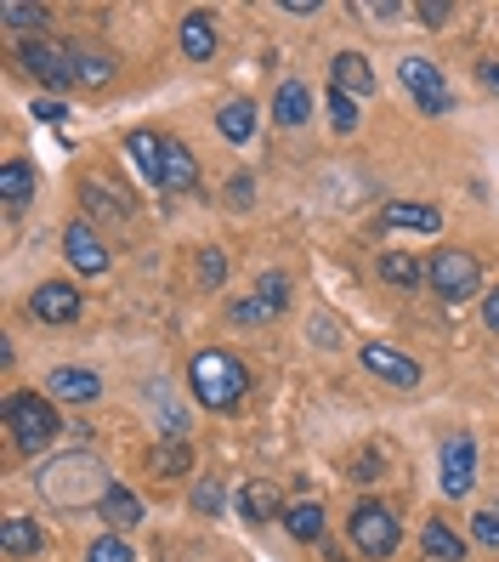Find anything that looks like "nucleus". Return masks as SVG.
<instances>
[{
  "instance_id": "nucleus-26",
  "label": "nucleus",
  "mask_w": 499,
  "mask_h": 562,
  "mask_svg": "<svg viewBox=\"0 0 499 562\" xmlns=\"http://www.w3.org/2000/svg\"><path fill=\"white\" fill-rule=\"evenodd\" d=\"M420 546H426L431 562H460V557H465V540L454 535L449 522H426V528H420Z\"/></svg>"
},
{
  "instance_id": "nucleus-10",
  "label": "nucleus",
  "mask_w": 499,
  "mask_h": 562,
  "mask_svg": "<svg viewBox=\"0 0 499 562\" xmlns=\"http://www.w3.org/2000/svg\"><path fill=\"white\" fill-rule=\"evenodd\" d=\"M443 494L449 501H460V494H472V483H477V443H472V432H454L449 443H443Z\"/></svg>"
},
{
  "instance_id": "nucleus-12",
  "label": "nucleus",
  "mask_w": 499,
  "mask_h": 562,
  "mask_svg": "<svg viewBox=\"0 0 499 562\" xmlns=\"http://www.w3.org/2000/svg\"><path fill=\"white\" fill-rule=\"evenodd\" d=\"M97 392H103V381H97L91 370H75V363H63V370L46 375V398L52 404H91Z\"/></svg>"
},
{
  "instance_id": "nucleus-32",
  "label": "nucleus",
  "mask_w": 499,
  "mask_h": 562,
  "mask_svg": "<svg viewBox=\"0 0 499 562\" xmlns=\"http://www.w3.org/2000/svg\"><path fill=\"white\" fill-rule=\"evenodd\" d=\"M329 125H336L341 137H347V131H358V97H347V91L329 86Z\"/></svg>"
},
{
  "instance_id": "nucleus-1",
  "label": "nucleus",
  "mask_w": 499,
  "mask_h": 562,
  "mask_svg": "<svg viewBox=\"0 0 499 562\" xmlns=\"http://www.w3.org/2000/svg\"><path fill=\"white\" fill-rule=\"evenodd\" d=\"M35 488H41V501H52V506H103V494L114 488V477L97 467L91 454H57L52 467H41Z\"/></svg>"
},
{
  "instance_id": "nucleus-33",
  "label": "nucleus",
  "mask_w": 499,
  "mask_h": 562,
  "mask_svg": "<svg viewBox=\"0 0 499 562\" xmlns=\"http://www.w3.org/2000/svg\"><path fill=\"white\" fill-rule=\"evenodd\" d=\"M199 284H205V290H222L227 284V256L222 250H199Z\"/></svg>"
},
{
  "instance_id": "nucleus-41",
  "label": "nucleus",
  "mask_w": 499,
  "mask_h": 562,
  "mask_svg": "<svg viewBox=\"0 0 499 562\" xmlns=\"http://www.w3.org/2000/svg\"><path fill=\"white\" fill-rule=\"evenodd\" d=\"M227 193H233V205L245 211V205H250V177H233V188H227Z\"/></svg>"
},
{
  "instance_id": "nucleus-29",
  "label": "nucleus",
  "mask_w": 499,
  "mask_h": 562,
  "mask_svg": "<svg viewBox=\"0 0 499 562\" xmlns=\"http://www.w3.org/2000/svg\"><path fill=\"white\" fill-rule=\"evenodd\" d=\"M239 506H245V517L250 522H273V517H284L279 512V494H273V483H245V494H239Z\"/></svg>"
},
{
  "instance_id": "nucleus-13",
  "label": "nucleus",
  "mask_w": 499,
  "mask_h": 562,
  "mask_svg": "<svg viewBox=\"0 0 499 562\" xmlns=\"http://www.w3.org/2000/svg\"><path fill=\"white\" fill-rule=\"evenodd\" d=\"M329 86L347 91V97H370V91H375V69H370V57H363V52H341L336 63H329Z\"/></svg>"
},
{
  "instance_id": "nucleus-15",
  "label": "nucleus",
  "mask_w": 499,
  "mask_h": 562,
  "mask_svg": "<svg viewBox=\"0 0 499 562\" xmlns=\"http://www.w3.org/2000/svg\"><path fill=\"white\" fill-rule=\"evenodd\" d=\"M125 154L137 159V171H143L148 182L165 188V137H154V131H131V137H125Z\"/></svg>"
},
{
  "instance_id": "nucleus-35",
  "label": "nucleus",
  "mask_w": 499,
  "mask_h": 562,
  "mask_svg": "<svg viewBox=\"0 0 499 562\" xmlns=\"http://www.w3.org/2000/svg\"><path fill=\"white\" fill-rule=\"evenodd\" d=\"M256 295H261V302H268L273 313H284V302H290V279H284V273H261V279H256Z\"/></svg>"
},
{
  "instance_id": "nucleus-5",
  "label": "nucleus",
  "mask_w": 499,
  "mask_h": 562,
  "mask_svg": "<svg viewBox=\"0 0 499 562\" xmlns=\"http://www.w3.org/2000/svg\"><path fill=\"white\" fill-rule=\"evenodd\" d=\"M426 284L443 295V302H472L477 284H483V268L472 250H438L426 261Z\"/></svg>"
},
{
  "instance_id": "nucleus-4",
  "label": "nucleus",
  "mask_w": 499,
  "mask_h": 562,
  "mask_svg": "<svg viewBox=\"0 0 499 562\" xmlns=\"http://www.w3.org/2000/svg\"><path fill=\"white\" fill-rule=\"evenodd\" d=\"M397 535H404V528H397V512L386 501H358L352 517H347V540H352L358 557H375V562L392 557L397 551Z\"/></svg>"
},
{
  "instance_id": "nucleus-22",
  "label": "nucleus",
  "mask_w": 499,
  "mask_h": 562,
  "mask_svg": "<svg viewBox=\"0 0 499 562\" xmlns=\"http://www.w3.org/2000/svg\"><path fill=\"white\" fill-rule=\"evenodd\" d=\"M284 528H290V540L318 546V540H324V506H318V501H295V506H284Z\"/></svg>"
},
{
  "instance_id": "nucleus-18",
  "label": "nucleus",
  "mask_w": 499,
  "mask_h": 562,
  "mask_svg": "<svg viewBox=\"0 0 499 562\" xmlns=\"http://www.w3.org/2000/svg\"><path fill=\"white\" fill-rule=\"evenodd\" d=\"M86 205H91V216H109V222H131V205H137V200H125V193L120 188H109L103 177H86Z\"/></svg>"
},
{
  "instance_id": "nucleus-9",
  "label": "nucleus",
  "mask_w": 499,
  "mask_h": 562,
  "mask_svg": "<svg viewBox=\"0 0 499 562\" xmlns=\"http://www.w3.org/2000/svg\"><path fill=\"white\" fill-rule=\"evenodd\" d=\"M358 358H363V370L370 375H381L386 386H420V363L409 358V352H397V347H386V341H363L358 347Z\"/></svg>"
},
{
  "instance_id": "nucleus-43",
  "label": "nucleus",
  "mask_w": 499,
  "mask_h": 562,
  "mask_svg": "<svg viewBox=\"0 0 499 562\" xmlns=\"http://www.w3.org/2000/svg\"><path fill=\"white\" fill-rule=\"evenodd\" d=\"M35 120H52L57 125L63 120V103H35Z\"/></svg>"
},
{
  "instance_id": "nucleus-42",
  "label": "nucleus",
  "mask_w": 499,
  "mask_h": 562,
  "mask_svg": "<svg viewBox=\"0 0 499 562\" xmlns=\"http://www.w3.org/2000/svg\"><path fill=\"white\" fill-rule=\"evenodd\" d=\"M284 12H295V18H313V12H318V0H284Z\"/></svg>"
},
{
  "instance_id": "nucleus-6",
  "label": "nucleus",
  "mask_w": 499,
  "mask_h": 562,
  "mask_svg": "<svg viewBox=\"0 0 499 562\" xmlns=\"http://www.w3.org/2000/svg\"><path fill=\"white\" fill-rule=\"evenodd\" d=\"M18 63H23V69L35 75L41 86H52V91H69V86H75V46H69V41H52V35L18 41Z\"/></svg>"
},
{
  "instance_id": "nucleus-39",
  "label": "nucleus",
  "mask_w": 499,
  "mask_h": 562,
  "mask_svg": "<svg viewBox=\"0 0 499 562\" xmlns=\"http://www.w3.org/2000/svg\"><path fill=\"white\" fill-rule=\"evenodd\" d=\"M477 80H483V86L499 97V63H494V57H488V63H477Z\"/></svg>"
},
{
  "instance_id": "nucleus-17",
  "label": "nucleus",
  "mask_w": 499,
  "mask_h": 562,
  "mask_svg": "<svg viewBox=\"0 0 499 562\" xmlns=\"http://www.w3.org/2000/svg\"><path fill=\"white\" fill-rule=\"evenodd\" d=\"M182 57L188 63H211L216 57V23L205 12H188L182 18Z\"/></svg>"
},
{
  "instance_id": "nucleus-20",
  "label": "nucleus",
  "mask_w": 499,
  "mask_h": 562,
  "mask_svg": "<svg viewBox=\"0 0 499 562\" xmlns=\"http://www.w3.org/2000/svg\"><path fill=\"white\" fill-rule=\"evenodd\" d=\"M46 535H41V522H29V517H7L0 522V551L7 557H41Z\"/></svg>"
},
{
  "instance_id": "nucleus-34",
  "label": "nucleus",
  "mask_w": 499,
  "mask_h": 562,
  "mask_svg": "<svg viewBox=\"0 0 499 562\" xmlns=\"http://www.w3.org/2000/svg\"><path fill=\"white\" fill-rule=\"evenodd\" d=\"M86 562H131V540H125V535H103V540H91Z\"/></svg>"
},
{
  "instance_id": "nucleus-11",
  "label": "nucleus",
  "mask_w": 499,
  "mask_h": 562,
  "mask_svg": "<svg viewBox=\"0 0 499 562\" xmlns=\"http://www.w3.org/2000/svg\"><path fill=\"white\" fill-rule=\"evenodd\" d=\"M80 307H86V295L69 279H46L35 295H29V313H35L41 324H75Z\"/></svg>"
},
{
  "instance_id": "nucleus-23",
  "label": "nucleus",
  "mask_w": 499,
  "mask_h": 562,
  "mask_svg": "<svg viewBox=\"0 0 499 562\" xmlns=\"http://www.w3.org/2000/svg\"><path fill=\"white\" fill-rule=\"evenodd\" d=\"M381 222H386V227H409V234H438L443 211H438V205H386Z\"/></svg>"
},
{
  "instance_id": "nucleus-37",
  "label": "nucleus",
  "mask_w": 499,
  "mask_h": 562,
  "mask_svg": "<svg viewBox=\"0 0 499 562\" xmlns=\"http://www.w3.org/2000/svg\"><path fill=\"white\" fill-rule=\"evenodd\" d=\"M415 18H420L426 29H443V23L454 18V7H449V0H420V7H415Z\"/></svg>"
},
{
  "instance_id": "nucleus-7",
  "label": "nucleus",
  "mask_w": 499,
  "mask_h": 562,
  "mask_svg": "<svg viewBox=\"0 0 499 562\" xmlns=\"http://www.w3.org/2000/svg\"><path fill=\"white\" fill-rule=\"evenodd\" d=\"M397 80H404V91L415 97V109L426 120H443L449 114L454 97H449V80H443V69L431 57H404V63H397Z\"/></svg>"
},
{
  "instance_id": "nucleus-40",
  "label": "nucleus",
  "mask_w": 499,
  "mask_h": 562,
  "mask_svg": "<svg viewBox=\"0 0 499 562\" xmlns=\"http://www.w3.org/2000/svg\"><path fill=\"white\" fill-rule=\"evenodd\" d=\"M483 324H488L494 336H499V284H494V295H488V302H483Z\"/></svg>"
},
{
  "instance_id": "nucleus-28",
  "label": "nucleus",
  "mask_w": 499,
  "mask_h": 562,
  "mask_svg": "<svg viewBox=\"0 0 499 562\" xmlns=\"http://www.w3.org/2000/svg\"><path fill=\"white\" fill-rule=\"evenodd\" d=\"M216 131H222L227 143H250L256 137V103H245V97H239V103H227L216 114Z\"/></svg>"
},
{
  "instance_id": "nucleus-21",
  "label": "nucleus",
  "mask_w": 499,
  "mask_h": 562,
  "mask_svg": "<svg viewBox=\"0 0 499 562\" xmlns=\"http://www.w3.org/2000/svg\"><path fill=\"white\" fill-rule=\"evenodd\" d=\"M273 120L279 125H307L313 120V91L302 80H284L279 97H273Z\"/></svg>"
},
{
  "instance_id": "nucleus-30",
  "label": "nucleus",
  "mask_w": 499,
  "mask_h": 562,
  "mask_svg": "<svg viewBox=\"0 0 499 562\" xmlns=\"http://www.w3.org/2000/svg\"><path fill=\"white\" fill-rule=\"evenodd\" d=\"M109 75H114V57L109 52L75 46V86H109Z\"/></svg>"
},
{
  "instance_id": "nucleus-8",
  "label": "nucleus",
  "mask_w": 499,
  "mask_h": 562,
  "mask_svg": "<svg viewBox=\"0 0 499 562\" xmlns=\"http://www.w3.org/2000/svg\"><path fill=\"white\" fill-rule=\"evenodd\" d=\"M63 256H69V268L86 273V279H97L109 268V245H103V234H97L86 216H75L69 227H63Z\"/></svg>"
},
{
  "instance_id": "nucleus-36",
  "label": "nucleus",
  "mask_w": 499,
  "mask_h": 562,
  "mask_svg": "<svg viewBox=\"0 0 499 562\" xmlns=\"http://www.w3.org/2000/svg\"><path fill=\"white\" fill-rule=\"evenodd\" d=\"M472 540H477V546H499V506H483V512L472 517Z\"/></svg>"
},
{
  "instance_id": "nucleus-24",
  "label": "nucleus",
  "mask_w": 499,
  "mask_h": 562,
  "mask_svg": "<svg viewBox=\"0 0 499 562\" xmlns=\"http://www.w3.org/2000/svg\"><path fill=\"white\" fill-rule=\"evenodd\" d=\"M199 182V165H193V148L188 143H165V188L188 193Z\"/></svg>"
},
{
  "instance_id": "nucleus-3",
  "label": "nucleus",
  "mask_w": 499,
  "mask_h": 562,
  "mask_svg": "<svg viewBox=\"0 0 499 562\" xmlns=\"http://www.w3.org/2000/svg\"><path fill=\"white\" fill-rule=\"evenodd\" d=\"M0 420H7L12 432V449L18 454H41L63 438V420H57V404L41 398V392H12L7 404H0Z\"/></svg>"
},
{
  "instance_id": "nucleus-14",
  "label": "nucleus",
  "mask_w": 499,
  "mask_h": 562,
  "mask_svg": "<svg viewBox=\"0 0 499 562\" xmlns=\"http://www.w3.org/2000/svg\"><path fill=\"white\" fill-rule=\"evenodd\" d=\"M29 200H35V165H29V159H7V165H0V205L23 211Z\"/></svg>"
},
{
  "instance_id": "nucleus-25",
  "label": "nucleus",
  "mask_w": 499,
  "mask_h": 562,
  "mask_svg": "<svg viewBox=\"0 0 499 562\" xmlns=\"http://www.w3.org/2000/svg\"><path fill=\"white\" fill-rule=\"evenodd\" d=\"M381 279H386L392 290H415V284L426 279V268H420L409 250H381Z\"/></svg>"
},
{
  "instance_id": "nucleus-38",
  "label": "nucleus",
  "mask_w": 499,
  "mask_h": 562,
  "mask_svg": "<svg viewBox=\"0 0 499 562\" xmlns=\"http://www.w3.org/2000/svg\"><path fill=\"white\" fill-rule=\"evenodd\" d=\"M193 506H199V512H222L227 494H222L216 483H199V488H193Z\"/></svg>"
},
{
  "instance_id": "nucleus-31",
  "label": "nucleus",
  "mask_w": 499,
  "mask_h": 562,
  "mask_svg": "<svg viewBox=\"0 0 499 562\" xmlns=\"http://www.w3.org/2000/svg\"><path fill=\"white\" fill-rule=\"evenodd\" d=\"M268 318H279L261 295H239V302H227V324H268Z\"/></svg>"
},
{
  "instance_id": "nucleus-2",
  "label": "nucleus",
  "mask_w": 499,
  "mask_h": 562,
  "mask_svg": "<svg viewBox=\"0 0 499 562\" xmlns=\"http://www.w3.org/2000/svg\"><path fill=\"white\" fill-rule=\"evenodd\" d=\"M188 386H193V398L205 404V409H239L245 404V392H250V370L233 352L222 347H205L193 358V370H188Z\"/></svg>"
},
{
  "instance_id": "nucleus-27",
  "label": "nucleus",
  "mask_w": 499,
  "mask_h": 562,
  "mask_svg": "<svg viewBox=\"0 0 499 562\" xmlns=\"http://www.w3.org/2000/svg\"><path fill=\"white\" fill-rule=\"evenodd\" d=\"M193 467V449H188V438H165L154 454H148V472H159V477H182Z\"/></svg>"
},
{
  "instance_id": "nucleus-19",
  "label": "nucleus",
  "mask_w": 499,
  "mask_h": 562,
  "mask_svg": "<svg viewBox=\"0 0 499 562\" xmlns=\"http://www.w3.org/2000/svg\"><path fill=\"white\" fill-rule=\"evenodd\" d=\"M97 512H103V522L114 528V535H125V528H137V522H143V501H137V494H131L125 483H114V488L103 494V506H97Z\"/></svg>"
},
{
  "instance_id": "nucleus-16",
  "label": "nucleus",
  "mask_w": 499,
  "mask_h": 562,
  "mask_svg": "<svg viewBox=\"0 0 499 562\" xmlns=\"http://www.w3.org/2000/svg\"><path fill=\"white\" fill-rule=\"evenodd\" d=\"M0 23H7L12 35H23V41H41L52 12L46 7H29V0H0Z\"/></svg>"
}]
</instances>
